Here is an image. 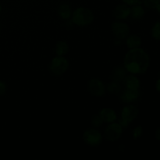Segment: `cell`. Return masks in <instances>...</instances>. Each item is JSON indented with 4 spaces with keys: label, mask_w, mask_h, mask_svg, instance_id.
I'll return each mask as SVG.
<instances>
[{
    "label": "cell",
    "mask_w": 160,
    "mask_h": 160,
    "mask_svg": "<svg viewBox=\"0 0 160 160\" xmlns=\"http://www.w3.org/2000/svg\"><path fill=\"white\" fill-rule=\"evenodd\" d=\"M88 92L95 97H103L106 94V87L98 78H92L87 83Z\"/></svg>",
    "instance_id": "obj_6"
},
{
    "label": "cell",
    "mask_w": 160,
    "mask_h": 160,
    "mask_svg": "<svg viewBox=\"0 0 160 160\" xmlns=\"http://www.w3.org/2000/svg\"><path fill=\"white\" fill-rule=\"evenodd\" d=\"M1 11H2V6L1 5H0V12H1Z\"/></svg>",
    "instance_id": "obj_28"
},
{
    "label": "cell",
    "mask_w": 160,
    "mask_h": 160,
    "mask_svg": "<svg viewBox=\"0 0 160 160\" xmlns=\"http://www.w3.org/2000/svg\"><path fill=\"white\" fill-rule=\"evenodd\" d=\"M138 116V109L134 105H127L122 109L120 112V120L119 123L123 128H128V125L134 121Z\"/></svg>",
    "instance_id": "obj_4"
},
{
    "label": "cell",
    "mask_w": 160,
    "mask_h": 160,
    "mask_svg": "<svg viewBox=\"0 0 160 160\" xmlns=\"http://www.w3.org/2000/svg\"><path fill=\"white\" fill-rule=\"evenodd\" d=\"M156 2L157 0H143V4L148 9H156Z\"/></svg>",
    "instance_id": "obj_22"
},
{
    "label": "cell",
    "mask_w": 160,
    "mask_h": 160,
    "mask_svg": "<svg viewBox=\"0 0 160 160\" xmlns=\"http://www.w3.org/2000/svg\"><path fill=\"white\" fill-rule=\"evenodd\" d=\"M125 40H126L125 43H126L127 47L129 49L139 48L142 45V39L138 35H136V34H131V35L129 34L125 38Z\"/></svg>",
    "instance_id": "obj_14"
},
{
    "label": "cell",
    "mask_w": 160,
    "mask_h": 160,
    "mask_svg": "<svg viewBox=\"0 0 160 160\" xmlns=\"http://www.w3.org/2000/svg\"><path fill=\"white\" fill-rule=\"evenodd\" d=\"M155 137L159 142H160V127L157 128V129H156V132H155Z\"/></svg>",
    "instance_id": "obj_25"
},
{
    "label": "cell",
    "mask_w": 160,
    "mask_h": 160,
    "mask_svg": "<svg viewBox=\"0 0 160 160\" xmlns=\"http://www.w3.org/2000/svg\"><path fill=\"white\" fill-rule=\"evenodd\" d=\"M151 36L155 40H160V21H157L151 29Z\"/></svg>",
    "instance_id": "obj_19"
},
{
    "label": "cell",
    "mask_w": 160,
    "mask_h": 160,
    "mask_svg": "<svg viewBox=\"0 0 160 160\" xmlns=\"http://www.w3.org/2000/svg\"><path fill=\"white\" fill-rule=\"evenodd\" d=\"M140 96V90H132L125 88L120 96V99L124 103H131L135 102Z\"/></svg>",
    "instance_id": "obj_11"
},
{
    "label": "cell",
    "mask_w": 160,
    "mask_h": 160,
    "mask_svg": "<svg viewBox=\"0 0 160 160\" xmlns=\"http://www.w3.org/2000/svg\"><path fill=\"white\" fill-rule=\"evenodd\" d=\"M123 82L125 86V88L132 89V90H139L140 89L141 82L138 78L136 77V75L131 74V73H130L129 75H127Z\"/></svg>",
    "instance_id": "obj_12"
},
{
    "label": "cell",
    "mask_w": 160,
    "mask_h": 160,
    "mask_svg": "<svg viewBox=\"0 0 160 160\" xmlns=\"http://www.w3.org/2000/svg\"><path fill=\"white\" fill-rule=\"evenodd\" d=\"M73 12L70 5L67 3H62L58 8V15L61 19L64 20H70Z\"/></svg>",
    "instance_id": "obj_13"
},
{
    "label": "cell",
    "mask_w": 160,
    "mask_h": 160,
    "mask_svg": "<svg viewBox=\"0 0 160 160\" xmlns=\"http://www.w3.org/2000/svg\"><path fill=\"white\" fill-rule=\"evenodd\" d=\"M145 14V9L141 5H134L131 8V15L130 16H131V17L134 20H141V19L143 18Z\"/></svg>",
    "instance_id": "obj_17"
},
{
    "label": "cell",
    "mask_w": 160,
    "mask_h": 160,
    "mask_svg": "<svg viewBox=\"0 0 160 160\" xmlns=\"http://www.w3.org/2000/svg\"><path fill=\"white\" fill-rule=\"evenodd\" d=\"M156 10L160 13V0H157L156 2Z\"/></svg>",
    "instance_id": "obj_27"
},
{
    "label": "cell",
    "mask_w": 160,
    "mask_h": 160,
    "mask_svg": "<svg viewBox=\"0 0 160 160\" xmlns=\"http://www.w3.org/2000/svg\"><path fill=\"white\" fill-rule=\"evenodd\" d=\"M55 49H56V56H64L70 51V46L66 41L60 40L56 42Z\"/></svg>",
    "instance_id": "obj_15"
},
{
    "label": "cell",
    "mask_w": 160,
    "mask_h": 160,
    "mask_svg": "<svg viewBox=\"0 0 160 160\" xmlns=\"http://www.w3.org/2000/svg\"><path fill=\"white\" fill-rule=\"evenodd\" d=\"M127 76V70L124 67L118 66L114 69L112 72V81H117V82H123L125 77Z\"/></svg>",
    "instance_id": "obj_16"
},
{
    "label": "cell",
    "mask_w": 160,
    "mask_h": 160,
    "mask_svg": "<svg viewBox=\"0 0 160 160\" xmlns=\"http://www.w3.org/2000/svg\"><path fill=\"white\" fill-rule=\"evenodd\" d=\"M123 132V128L122 125L115 121L113 123H109V125L105 129L104 134L106 140L110 142H114L121 138Z\"/></svg>",
    "instance_id": "obj_7"
},
{
    "label": "cell",
    "mask_w": 160,
    "mask_h": 160,
    "mask_svg": "<svg viewBox=\"0 0 160 160\" xmlns=\"http://www.w3.org/2000/svg\"><path fill=\"white\" fill-rule=\"evenodd\" d=\"M103 120H102V118L100 117V116L98 114H95L93 117H92V120H91V124L93 128H98L103 124Z\"/></svg>",
    "instance_id": "obj_20"
},
{
    "label": "cell",
    "mask_w": 160,
    "mask_h": 160,
    "mask_svg": "<svg viewBox=\"0 0 160 160\" xmlns=\"http://www.w3.org/2000/svg\"><path fill=\"white\" fill-rule=\"evenodd\" d=\"M156 90H157V92H159V93H160V78L159 80H158L157 81H156Z\"/></svg>",
    "instance_id": "obj_26"
},
{
    "label": "cell",
    "mask_w": 160,
    "mask_h": 160,
    "mask_svg": "<svg viewBox=\"0 0 160 160\" xmlns=\"http://www.w3.org/2000/svg\"><path fill=\"white\" fill-rule=\"evenodd\" d=\"M6 91H7V86H6V84L4 81L0 80V95H4L6 92Z\"/></svg>",
    "instance_id": "obj_23"
},
{
    "label": "cell",
    "mask_w": 160,
    "mask_h": 160,
    "mask_svg": "<svg viewBox=\"0 0 160 160\" xmlns=\"http://www.w3.org/2000/svg\"><path fill=\"white\" fill-rule=\"evenodd\" d=\"M98 115L102 118L104 123H111L117 120V115L115 110L111 108H103L98 112Z\"/></svg>",
    "instance_id": "obj_10"
},
{
    "label": "cell",
    "mask_w": 160,
    "mask_h": 160,
    "mask_svg": "<svg viewBox=\"0 0 160 160\" xmlns=\"http://www.w3.org/2000/svg\"><path fill=\"white\" fill-rule=\"evenodd\" d=\"M131 15V8L126 4H119L114 8L113 16L117 20H126Z\"/></svg>",
    "instance_id": "obj_9"
},
{
    "label": "cell",
    "mask_w": 160,
    "mask_h": 160,
    "mask_svg": "<svg viewBox=\"0 0 160 160\" xmlns=\"http://www.w3.org/2000/svg\"><path fill=\"white\" fill-rule=\"evenodd\" d=\"M149 65L150 59L148 53L140 47L128 50L123 59V67L127 72L131 74H144Z\"/></svg>",
    "instance_id": "obj_1"
},
{
    "label": "cell",
    "mask_w": 160,
    "mask_h": 160,
    "mask_svg": "<svg viewBox=\"0 0 160 160\" xmlns=\"http://www.w3.org/2000/svg\"><path fill=\"white\" fill-rule=\"evenodd\" d=\"M106 92L113 95H117L121 92V85L119 82L112 81V82L109 83L106 87Z\"/></svg>",
    "instance_id": "obj_18"
},
{
    "label": "cell",
    "mask_w": 160,
    "mask_h": 160,
    "mask_svg": "<svg viewBox=\"0 0 160 160\" xmlns=\"http://www.w3.org/2000/svg\"><path fill=\"white\" fill-rule=\"evenodd\" d=\"M83 140L86 145L96 147L101 145L102 142V135L96 128H88L83 133Z\"/></svg>",
    "instance_id": "obj_5"
},
{
    "label": "cell",
    "mask_w": 160,
    "mask_h": 160,
    "mask_svg": "<svg viewBox=\"0 0 160 160\" xmlns=\"http://www.w3.org/2000/svg\"><path fill=\"white\" fill-rule=\"evenodd\" d=\"M123 1V2L124 3V4L128 5V6H134V5H136V4H140L141 3V0H122Z\"/></svg>",
    "instance_id": "obj_24"
},
{
    "label": "cell",
    "mask_w": 160,
    "mask_h": 160,
    "mask_svg": "<svg viewBox=\"0 0 160 160\" xmlns=\"http://www.w3.org/2000/svg\"><path fill=\"white\" fill-rule=\"evenodd\" d=\"M70 19L73 24L79 27H85L93 23L95 15L90 9L81 6L73 11Z\"/></svg>",
    "instance_id": "obj_2"
},
{
    "label": "cell",
    "mask_w": 160,
    "mask_h": 160,
    "mask_svg": "<svg viewBox=\"0 0 160 160\" xmlns=\"http://www.w3.org/2000/svg\"><path fill=\"white\" fill-rule=\"evenodd\" d=\"M143 134V129H142V127L141 125H138V126L135 127L133 130V132H132V136H133V138L134 140H137L138 138L141 137Z\"/></svg>",
    "instance_id": "obj_21"
},
{
    "label": "cell",
    "mask_w": 160,
    "mask_h": 160,
    "mask_svg": "<svg viewBox=\"0 0 160 160\" xmlns=\"http://www.w3.org/2000/svg\"><path fill=\"white\" fill-rule=\"evenodd\" d=\"M70 63L68 59L64 56H56L50 62L48 69L50 73L54 76H61L68 70Z\"/></svg>",
    "instance_id": "obj_3"
},
{
    "label": "cell",
    "mask_w": 160,
    "mask_h": 160,
    "mask_svg": "<svg viewBox=\"0 0 160 160\" xmlns=\"http://www.w3.org/2000/svg\"><path fill=\"white\" fill-rule=\"evenodd\" d=\"M112 32L115 36L116 39L119 40H124L130 34V27L128 23H123L122 21H115L112 23Z\"/></svg>",
    "instance_id": "obj_8"
}]
</instances>
